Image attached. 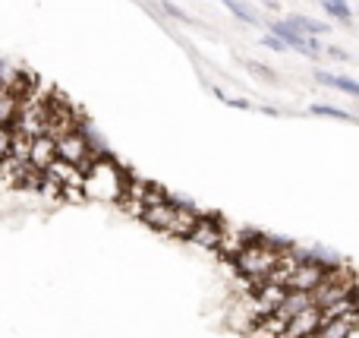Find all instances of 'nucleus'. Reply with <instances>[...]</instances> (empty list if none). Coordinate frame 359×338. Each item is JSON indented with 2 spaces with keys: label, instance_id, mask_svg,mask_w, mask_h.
I'll return each instance as SVG.
<instances>
[{
  "label": "nucleus",
  "instance_id": "obj_14",
  "mask_svg": "<svg viewBox=\"0 0 359 338\" xmlns=\"http://www.w3.org/2000/svg\"><path fill=\"white\" fill-rule=\"evenodd\" d=\"M325 10H328L331 16H334L337 22H344V25H350V22H353V13H350L347 0H325Z\"/></svg>",
  "mask_w": 359,
  "mask_h": 338
},
{
  "label": "nucleus",
  "instance_id": "obj_11",
  "mask_svg": "<svg viewBox=\"0 0 359 338\" xmlns=\"http://www.w3.org/2000/svg\"><path fill=\"white\" fill-rule=\"evenodd\" d=\"M316 79L322 86H331V89H341L347 95H359V82L350 79V76H334V73H325V70H316Z\"/></svg>",
  "mask_w": 359,
  "mask_h": 338
},
{
  "label": "nucleus",
  "instance_id": "obj_19",
  "mask_svg": "<svg viewBox=\"0 0 359 338\" xmlns=\"http://www.w3.org/2000/svg\"><path fill=\"white\" fill-rule=\"evenodd\" d=\"M262 44H265V48H271V51H278V54H284V41H278V38H274V35H265V38H262Z\"/></svg>",
  "mask_w": 359,
  "mask_h": 338
},
{
  "label": "nucleus",
  "instance_id": "obj_22",
  "mask_svg": "<svg viewBox=\"0 0 359 338\" xmlns=\"http://www.w3.org/2000/svg\"><path fill=\"white\" fill-rule=\"evenodd\" d=\"M347 338H359V326H353V329H350V332H347Z\"/></svg>",
  "mask_w": 359,
  "mask_h": 338
},
{
  "label": "nucleus",
  "instance_id": "obj_20",
  "mask_svg": "<svg viewBox=\"0 0 359 338\" xmlns=\"http://www.w3.org/2000/svg\"><path fill=\"white\" fill-rule=\"evenodd\" d=\"M325 54H328V57H334V60H350V54H347V51H344V48H334V44H331V48L325 51Z\"/></svg>",
  "mask_w": 359,
  "mask_h": 338
},
{
  "label": "nucleus",
  "instance_id": "obj_17",
  "mask_svg": "<svg viewBox=\"0 0 359 338\" xmlns=\"http://www.w3.org/2000/svg\"><path fill=\"white\" fill-rule=\"evenodd\" d=\"M243 67H246L249 73H255V76H262V79H268V82L278 79V73H274L271 67H265V63H259V60H243Z\"/></svg>",
  "mask_w": 359,
  "mask_h": 338
},
{
  "label": "nucleus",
  "instance_id": "obj_1",
  "mask_svg": "<svg viewBox=\"0 0 359 338\" xmlns=\"http://www.w3.org/2000/svg\"><path fill=\"white\" fill-rule=\"evenodd\" d=\"M328 269H331V266H325V263H318V259H309V256H306L303 263H299L297 269L290 272V278H287L284 288H287V291H303V294H309L312 288H318V285L325 282Z\"/></svg>",
  "mask_w": 359,
  "mask_h": 338
},
{
  "label": "nucleus",
  "instance_id": "obj_9",
  "mask_svg": "<svg viewBox=\"0 0 359 338\" xmlns=\"http://www.w3.org/2000/svg\"><path fill=\"white\" fill-rule=\"evenodd\" d=\"M287 25H290L297 35H325V32H331V25L328 22H318V19H312V16H299V13H293V16H287L284 19Z\"/></svg>",
  "mask_w": 359,
  "mask_h": 338
},
{
  "label": "nucleus",
  "instance_id": "obj_10",
  "mask_svg": "<svg viewBox=\"0 0 359 338\" xmlns=\"http://www.w3.org/2000/svg\"><path fill=\"white\" fill-rule=\"evenodd\" d=\"M359 326V316H347V320H328L318 326V332L312 338H347V332Z\"/></svg>",
  "mask_w": 359,
  "mask_h": 338
},
{
  "label": "nucleus",
  "instance_id": "obj_5",
  "mask_svg": "<svg viewBox=\"0 0 359 338\" xmlns=\"http://www.w3.org/2000/svg\"><path fill=\"white\" fill-rule=\"evenodd\" d=\"M318 326H322V313H318V307H306L287 323L284 332H280L278 338H312L318 332Z\"/></svg>",
  "mask_w": 359,
  "mask_h": 338
},
{
  "label": "nucleus",
  "instance_id": "obj_3",
  "mask_svg": "<svg viewBox=\"0 0 359 338\" xmlns=\"http://www.w3.org/2000/svg\"><path fill=\"white\" fill-rule=\"evenodd\" d=\"M41 177L48 183H57L60 190H82V183H86V174H82L76 164L60 162V158H54V162L41 171Z\"/></svg>",
  "mask_w": 359,
  "mask_h": 338
},
{
  "label": "nucleus",
  "instance_id": "obj_6",
  "mask_svg": "<svg viewBox=\"0 0 359 338\" xmlns=\"http://www.w3.org/2000/svg\"><path fill=\"white\" fill-rule=\"evenodd\" d=\"M174 209H177V202L170 200V196H164V200H158V202H145L139 219L149 228H155V231H168L170 221H174Z\"/></svg>",
  "mask_w": 359,
  "mask_h": 338
},
{
  "label": "nucleus",
  "instance_id": "obj_18",
  "mask_svg": "<svg viewBox=\"0 0 359 338\" xmlns=\"http://www.w3.org/2000/svg\"><path fill=\"white\" fill-rule=\"evenodd\" d=\"M158 4L164 6V13H168V16L180 19V22H192V19H189V13H186V10H180V6H177V4H170V0H158Z\"/></svg>",
  "mask_w": 359,
  "mask_h": 338
},
{
  "label": "nucleus",
  "instance_id": "obj_12",
  "mask_svg": "<svg viewBox=\"0 0 359 338\" xmlns=\"http://www.w3.org/2000/svg\"><path fill=\"white\" fill-rule=\"evenodd\" d=\"M224 6H227L230 13H233L236 19H240V22H246V25H259V16H255L252 10H249L246 4H243V0H221Z\"/></svg>",
  "mask_w": 359,
  "mask_h": 338
},
{
  "label": "nucleus",
  "instance_id": "obj_15",
  "mask_svg": "<svg viewBox=\"0 0 359 338\" xmlns=\"http://www.w3.org/2000/svg\"><path fill=\"white\" fill-rule=\"evenodd\" d=\"M13 117H16V98L10 92H0V126H10Z\"/></svg>",
  "mask_w": 359,
  "mask_h": 338
},
{
  "label": "nucleus",
  "instance_id": "obj_21",
  "mask_svg": "<svg viewBox=\"0 0 359 338\" xmlns=\"http://www.w3.org/2000/svg\"><path fill=\"white\" fill-rule=\"evenodd\" d=\"M230 108H240V111H249L252 108V101H246V98H224Z\"/></svg>",
  "mask_w": 359,
  "mask_h": 338
},
{
  "label": "nucleus",
  "instance_id": "obj_2",
  "mask_svg": "<svg viewBox=\"0 0 359 338\" xmlns=\"http://www.w3.org/2000/svg\"><path fill=\"white\" fill-rule=\"evenodd\" d=\"M249 294H252V316H255V323H259L278 310V304L287 297V288L284 285H271V282H255L252 288H249Z\"/></svg>",
  "mask_w": 359,
  "mask_h": 338
},
{
  "label": "nucleus",
  "instance_id": "obj_16",
  "mask_svg": "<svg viewBox=\"0 0 359 338\" xmlns=\"http://www.w3.org/2000/svg\"><path fill=\"white\" fill-rule=\"evenodd\" d=\"M309 111H312V114H318V117H334V120H347V124H353V114L341 111V108H328V105H312Z\"/></svg>",
  "mask_w": 359,
  "mask_h": 338
},
{
  "label": "nucleus",
  "instance_id": "obj_4",
  "mask_svg": "<svg viewBox=\"0 0 359 338\" xmlns=\"http://www.w3.org/2000/svg\"><path fill=\"white\" fill-rule=\"evenodd\" d=\"M221 234H224V221L217 219V215H202L198 212L196 225H192V231H189V238L186 240H192V244H198V247H208V250H217Z\"/></svg>",
  "mask_w": 359,
  "mask_h": 338
},
{
  "label": "nucleus",
  "instance_id": "obj_13",
  "mask_svg": "<svg viewBox=\"0 0 359 338\" xmlns=\"http://www.w3.org/2000/svg\"><path fill=\"white\" fill-rule=\"evenodd\" d=\"M29 149H32V139L29 136L10 133V155L13 158H19V162H29Z\"/></svg>",
  "mask_w": 359,
  "mask_h": 338
},
{
  "label": "nucleus",
  "instance_id": "obj_7",
  "mask_svg": "<svg viewBox=\"0 0 359 338\" xmlns=\"http://www.w3.org/2000/svg\"><path fill=\"white\" fill-rule=\"evenodd\" d=\"M57 158V149H54V139H48V136H38V139H32V149H29V164L35 171H44L50 162Z\"/></svg>",
  "mask_w": 359,
  "mask_h": 338
},
{
  "label": "nucleus",
  "instance_id": "obj_8",
  "mask_svg": "<svg viewBox=\"0 0 359 338\" xmlns=\"http://www.w3.org/2000/svg\"><path fill=\"white\" fill-rule=\"evenodd\" d=\"M196 219H198L196 209H189V206H183V202H177L174 221H170V228H168L164 234H174V238H189V231H192V225H196Z\"/></svg>",
  "mask_w": 359,
  "mask_h": 338
}]
</instances>
